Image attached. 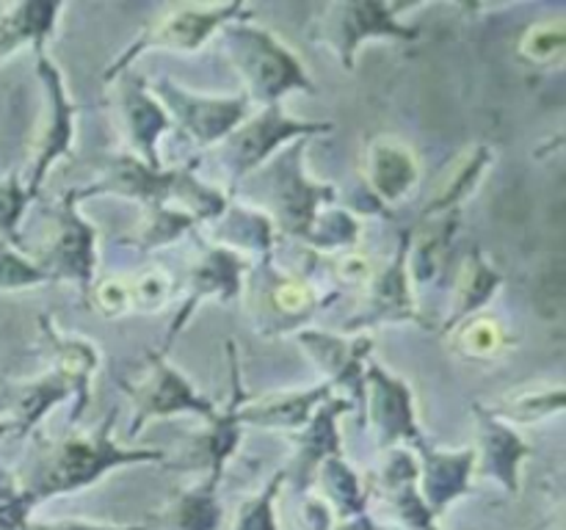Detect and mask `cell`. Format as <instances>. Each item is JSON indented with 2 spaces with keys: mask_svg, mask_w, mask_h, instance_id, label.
I'll return each mask as SVG.
<instances>
[{
  "mask_svg": "<svg viewBox=\"0 0 566 530\" xmlns=\"http://www.w3.org/2000/svg\"><path fill=\"white\" fill-rule=\"evenodd\" d=\"M116 425V409L105 417L92 434H70L59 442H44L39 447L36 462L31 469L17 478L22 480L33 500L42 506L50 497L72 495V491L88 489L114 473L116 467H127V464H155V462H169L164 451L155 447H125L111 436Z\"/></svg>",
  "mask_w": 566,
  "mask_h": 530,
  "instance_id": "cell-1",
  "label": "cell"
},
{
  "mask_svg": "<svg viewBox=\"0 0 566 530\" xmlns=\"http://www.w3.org/2000/svg\"><path fill=\"white\" fill-rule=\"evenodd\" d=\"M99 193H116V197L133 199V202L142 204L144 213L158 208H180L191 213L199 224L216 221L230 204L227 193L199 180L193 166L149 169L144 160H138L130 152L105 158L99 180H94L86 188H75L77 202L88 197H99Z\"/></svg>",
  "mask_w": 566,
  "mask_h": 530,
  "instance_id": "cell-2",
  "label": "cell"
},
{
  "mask_svg": "<svg viewBox=\"0 0 566 530\" xmlns=\"http://www.w3.org/2000/svg\"><path fill=\"white\" fill-rule=\"evenodd\" d=\"M304 149L307 138L282 147L269 163L247 177L241 188L249 197L260 199L263 208L258 210L274 221L280 237H298V241L307 237L321 210L337 199V188L332 182H315L304 174Z\"/></svg>",
  "mask_w": 566,
  "mask_h": 530,
  "instance_id": "cell-3",
  "label": "cell"
},
{
  "mask_svg": "<svg viewBox=\"0 0 566 530\" xmlns=\"http://www.w3.org/2000/svg\"><path fill=\"white\" fill-rule=\"evenodd\" d=\"M221 33L232 64L247 83L249 103L269 108L280 105L293 92L315 94V81L296 50L287 47L269 28L254 25L252 17L230 22L221 28Z\"/></svg>",
  "mask_w": 566,
  "mask_h": 530,
  "instance_id": "cell-4",
  "label": "cell"
},
{
  "mask_svg": "<svg viewBox=\"0 0 566 530\" xmlns=\"http://www.w3.org/2000/svg\"><path fill=\"white\" fill-rule=\"evenodd\" d=\"M252 9L241 0L235 3H208V6H175L160 20H155L147 31L138 33L103 72L105 83H114L122 72H130V64L149 50H180L197 53L213 33L235 20H249Z\"/></svg>",
  "mask_w": 566,
  "mask_h": 530,
  "instance_id": "cell-5",
  "label": "cell"
},
{
  "mask_svg": "<svg viewBox=\"0 0 566 530\" xmlns=\"http://www.w3.org/2000/svg\"><path fill=\"white\" fill-rule=\"evenodd\" d=\"M335 130L332 121H310V119H293L287 116L280 105H269L260 108L258 116H247L224 141L219 144V163L224 177L230 180L232 193L241 188L247 177L263 163H269L282 147L302 138L318 136V132Z\"/></svg>",
  "mask_w": 566,
  "mask_h": 530,
  "instance_id": "cell-6",
  "label": "cell"
},
{
  "mask_svg": "<svg viewBox=\"0 0 566 530\" xmlns=\"http://www.w3.org/2000/svg\"><path fill=\"white\" fill-rule=\"evenodd\" d=\"M407 6L376 3V0H359V3H329L321 9V17L310 28V39L321 47H329L352 72L357 64V53L368 39H390V42H418L420 28L407 25L401 11Z\"/></svg>",
  "mask_w": 566,
  "mask_h": 530,
  "instance_id": "cell-7",
  "label": "cell"
},
{
  "mask_svg": "<svg viewBox=\"0 0 566 530\" xmlns=\"http://www.w3.org/2000/svg\"><path fill=\"white\" fill-rule=\"evenodd\" d=\"M97 241L99 230L77 210V197L72 188L59 199L48 241L33 259L48 271L50 282H75L83 290V298H88L97 274Z\"/></svg>",
  "mask_w": 566,
  "mask_h": 530,
  "instance_id": "cell-8",
  "label": "cell"
},
{
  "mask_svg": "<svg viewBox=\"0 0 566 530\" xmlns=\"http://www.w3.org/2000/svg\"><path fill=\"white\" fill-rule=\"evenodd\" d=\"M33 53H36V72L39 81H42L44 86V99H48V114H44V125L36 138V147H33L31 171H28L25 177V188L31 202L42 193L50 169H53L61 158L70 155L72 144H75L77 110H81V105H77L75 99L70 97V92H66L64 75H61V70L55 66V61L50 59L48 47H36Z\"/></svg>",
  "mask_w": 566,
  "mask_h": 530,
  "instance_id": "cell-9",
  "label": "cell"
},
{
  "mask_svg": "<svg viewBox=\"0 0 566 530\" xmlns=\"http://www.w3.org/2000/svg\"><path fill=\"white\" fill-rule=\"evenodd\" d=\"M227 362H230V398H227V406L219 409L213 417L208 420L205 431L193 434L188 439L186 453H182L177 462H169L171 469H180V473H197L202 469L205 475H219L224 478L227 464L235 456L238 445H241V406L249 398L247 386H243L241 375V359H238V346L232 340H227Z\"/></svg>",
  "mask_w": 566,
  "mask_h": 530,
  "instance_id": "cell-10",
  "label": "cell"
},
{
  "mask_svg": "<svg viewBox=\"0 0 566 530\" xmlns=\"http://www.w3.org/2000/svg\"><path fill=\"white\" fill-rule=\"evenodd\" d=\"M153 94L169 114L171 125L180 127L199 147H219L249 116L247 94H238V97H202V94L186 92L169 77H158L153 83Z\"/></svg>",
  "mask_w": 566,
  "mask_h": 530,
  "instance_id": "cell-11",
  "label": "cell"
},
{
  "mask_svg": "<svg viewBox=\"0 0 566 530\" xmlns=\"http://www.w3.org/2000/svg\"><path fill=\"white\" fill-rule=\"evenodd\" d=\"M149 370L142 375V381L130 384V381H122L127 395L136 403V412H133L130 423V436H138V431L155 417H171V414H197V417L210 420L219 406H216L210 398L199 395L193 390L191 381L180 373L177 368H171L164 359V353L153 351L147 357Z\"/></svg>",
  "mask_w": 566,
  "mask_h": 530,
  "instance_id": "cell-12",
  "label": "cell"
},
{
  "mask_svg": "<svg viewBox=\"0 0 566 530\" xmlns=\"http://www.w3.org/2000/svg\"><path fill=\"white\" fill-rule=\"evenodd\" d=\"M407 252L409 230H401L398 232L396 257L370 276L368 298H365L363 309L352 320H346V331L368 335V329L381 324H415L431 329V324L420 315L418 301H415V285L412 276H409Z\"/></svg>",
  "mask_w": 566,
  "mask_h": 530,
  "instance_id": "cell-13",
  "label": "cell"
},
{
  "mask_svg": "<svg viewBox=\"0 0 566 530\" xmlns=\"http://www.w3.org/2000/svg\"><path fill=\"white\" fill-rule=\"evenodd\" d=\"M363 420L374 425V434L385 451L390 447H412L426 439L418 423L415 392L398 375L387 373L376 359H368L365 370V409Z\"/></svg>",
  "mask_w": 566,
  "mask_h": 530,
  "instance_id": "cell-14",
  "label": "cell"
},
{
  "mask_svg": "<svg viewBox=\"0 0 566 530\" xmlns=\"http://www.w3.org/2000/svg\"><path fill=\"white\" fill-rule=\"evenodd\" d=\"M254 293H258V324L263 335L304 329V324L326 304L307 279L276 268L274 254L260 259L254 271Z\"/></svg>",
  "mask_w": 566,
  "mask_h": 530,
  "instance_id": "cell-15",
  "label": "cell"
},
{
  "mask_svg": "<svg viewBox=\"0 0 566 530\" xmlns=\"http://www.w3.org/2000/svg\"><path fill=\"white\" fill-rule=\"evenodd\" d=\"M249 259L243 254L232 252V248L219 246V243H208L202 248V257L191 265L188 271V279H186V301L180 304L177 309L175 320L169 326V335H166L164 342V351L166 348L175 346L177 337L182 335L186 324L191 320V315L197 312V307L208 298H216V301H232V298L241 293L243 287V276L249 274Z\"/></svg>",
  "mask_w": 566,
  "mask_h": 530,
  "instance_id": "cell-16",
  "label": "cell"
},
{
  "mask_svg": "<svg viewBox=\"0 0 566 530\" xmlns=\"http://www.w3.org/2000/svg\"><path fill=\"white\" fill-rule=\"evenodd\" d=\"M296 342L313 357V362L329 375V384L346 390L354 412L363 420L365 409V370H368L374 337L370 335H335L321 329H298Z\"/></svg>",
  "mask_w": 566,
  "mask_h": 530,
  "instance_id": "cell-17",
  "label": "cell"
},
{
  "mask_svg": "<svg viewBox=\"0 0 566 530\" xmlns=\"http://www.w3.org/2000/svg\"><path fill=\"white\" fill-rule=\"evenodd\" d=\"M116 99H119L122 127L130 141V155L149 166V169H164L160 160V138L171 130V119L153 94V88L144 83V77L133 72H122L116 77Z\"/></svg>",
  "mask_w": 566,
  "mask_h": 530,
  "instance_id": "cell-18",
  "label": "cell"
},
{
  "mask_svg": "<svg viewBox=\"0 0 566 530\" xmlns=\"http://www.w3.org/2000/svg\"><path fill=\"white\" fill-rule=\"evenodd\" d=\"M415 453H418V489L429 511L437 519L448 511L457 500L468 497L473 491V475H475V447H464V451H440L431 447L429 442H415Z\"/></svg>",
  "mask_w": 566,
  "mask_h": 530,
  "instance_id": "cell-19",
  "label": "cell"
},
{
  "mask_svg": "<svg viewBox=\"0 0 566 530\" xmlns=\"http://www.w3.org/2000/svg\"><path fill=\"white\" fill-rule=\"evenodd\" d=\"M479 445H475V473L495 478L509 495L520 491V467L531 456V445L497 417L484 403H473Z\"/></svg>",
  "mask_w": 566,
  "mask_h": 530,
  "instance_id": "cell-20",
  "label": "cell"
},
{
  "mask_svg": "<svg viewBox=\"0 0 566 530\" xmlns=\"http://www.w3.org/2000/svg\"><path fill=\"white\" fill-rule=\"evenodd\" d=\"M352 401L348 398H326L310 423L293 436V462L285 469V478H293V486L298 491L313 489L315 473L321 464L329 456L343 453L340 442V414L352 412Z\"/></svg>",
  "mask_w": 566,
  "mask_h": 530,
  "instance_id": "cell-21",
  "label": "cell"
},
{
  "mask_svg": "<svg viewBox=\"0 0 566 530\" xmlns=\"http://www.w3.org/2000/svg\"><path fill=\"white\" fill-rule=\"evenodd\" d=\"M365 186H368L374 210H387L403 202L420 182V160L409 144L398 138H376L365 152L363 163Z\"/></svg>",
  "mask_w": 566,
  "mask_h": 530,
  "instance_id": "cell-22",
  "label": "cell"
},
{
  "mask_svg": "<svg viewBox=\"0 0 566 530\" xmlns=\"http://www.w3.org/2000/svg\"><path fill=\"white\" fill-rule=\"evenodd\" d=\"M418 456L412 447H390L379 475H376V491L392 508L398 528L403 530H437V517L429 511L418 489Z\"/></svg>",
  "mask_w": 566,
  "mask_h": 530,
  "instance_id": "cell-23",
  "label": "cell"
},
{
  "mask_svg": "<svg viewBox=\"0 0 566 530\" xmlns=\"http://www.w3.org/2000/svg\"><path fill=\"white\" fill-rule=\"evenodd\" d=\"M39 326H42L44 342H48L50 357H53V368L70 381L72 392H75L72 395L70 423H77L86 414L88 403H92V384L94 373L99 370V351L86 337H70L61 329H55L50 315H42Z\"/></svg>",
  "mask_w": 566,
  "mask_h": 530,
  "instance_id": "cell-24",
  "label": "cell"
},
{
  "mask_svg": "<svg viewBox=\"0 0 566 530\" xmlns=\"http://www.w3.org/2000/svg\"><path fill=\"white\" fill-rule=\"evenodd\" d=\"M219 475H205L197 486L177 491L160 511H153L144 522L147 530H221L224 508H221Z\"/></svg>",
  "mask_w": 566,
  "mask_h": 530,
  "instance_id": "cell-25",
  "label": "cell"
},
{
  "mask_svg": "<svg viewBox=\"0 0 566 530\" xmlns=\"http://www.w3.org/2000/svg\"><path fill=\"white\" fill-rule=\"evenodd\" d=\"M335 386L329 381L315 384L310 390H291V392H271L263 398H247L241 406V423L258 425V428L271 431H302L315 414V409L332 398Z\"/></svg>",
  "mask_w": 566,
  "mask_h": 530,
  "instance_id": "cell-26",
  "label": "cell"
},
{
  "mask_svg": "<svg viewBox=\"0 0 566 530\" xmlns=\"http://www.w3.org/2000/svg\"><path fill=\"white\" fill-rule=\"evenodd\" d=\"M459 226H462V210H451V213L420 219L418 230L409 232L407 265L415 287H426L431 279H437Z\"/></svg>",
  "mask_w": 566,
  "mask_h": 530,
  "instance_id": "cell-27",
  "label": "cell"
},
{
  "mask_svg": "<svg viewBox=\"0 0 566 530\" xmlns=\"http://www.w3.org/2000/svg\"><path fill=\"white\" fill-rule=\"evenodd\" d=\"M61 11V3H0V64L25 44L48 47Z\"/></svg>",
  "mask_w": 566,
  "mask_h": 530,
  "instance_id": "cell-28",
  "label": "cell"
},
{
  "mask_svg": "<svg viewBox=\"0 0 566 530\" xmlns=\"http://www.w3.org/2000/svg\"><path fill=\"white\" fill-rule=\"evenodd\" d=\"M503 285V271L495 268L490 257H486L481 248H470L464 254L462 265H459L457 274V293H453V304L448 318L442 320V335H451L462 320L473 318L481 312L486 301L497 293V287Z\"/></svg>",
  "mask_w": 566,
  "mask_h": 530,
  "instance_id": "cell-29",
  "label": "cell"
},
{
  "mask_svg": "<svg viewBox=\"0 0 566 530\" xmlns=\"http://www.w3.org/2000/svg\"><path fill=\"white\" fill-rule=\"evenodd\" d=\"M315 480L321 484V495L326 497V502L335 508L337 522H340L343 530L368 517L370 489L365 486L363 475L352 467L346 453L326 458L318 473H315Z\"/></svg>",
  "mask_w": 566,
  "mask_h": 530,
  "instance_id": "cell-30",
  "label": "cell"
},
{
  "mask_svg": "<svg viewBox=\"0 0 566 530\" xmlns=\"http://www.w3.org/2000/svg\"><path fill=\"white\" fill-rule=\"evenodd\" d=\"M216 221L219 226L213 230V243L219 246L232 248L238 254L252 252L260 259L274 254L280 232L263 210L249 208V204H227V210Z\"/></svg>",
  "mask_w": 566,
  "mask_h": 530,
  "instance_id": "cell-31",
  "label": "cell"
},
{
  "mask_svg": "<svg viewBox=\"0 0 566 530\" xmlns=\"http://www.w3.org/2000/svg\"><path fill=\"white\" fill-rule=\"evenodd\" d=\"M492 158H495V155H492V149L486 147V144H473V147L464 149V152L453 160L451 169L442 174L440 186L431 193L429 204L423 208L420 219H431V215L462 210V204L473 197L481 177H484L486 169L492 166Z\"/></svg>",
  "mask_w": 566,
  "mask_h": 530,
  "instance_id": "cell-32",
  "label": "cell"
},
{
  "mask_svg": "<svg viewBox=\"0 0 566 530\" xmlns=\"http://www.w3.org/2000/svg\"><path fill=\"white\" fill-rule=\"evenodd\" d=\"M72 384L59 373V370H50L42 379L31 381V384L20 386L14 398V406H11V423H14V436H28L31 431H36V425L42 423L44 414L55 406V403L72 398Z\"/></svg>",
  "mask_w": 566,
  "mask_h": 530,
  "instance_id": "cell-33",
  "label": "cell"
},
{
  "mask_svg": "<svg viewBox=\"0 0 566 530\" xmlns=\"http://www.w3.org/2000/svg\"><path fill=\"white\" fill-rule=\"evenodd\" d=\"M451 335L457 351L468 359H497L512 348L509 331L490 315H473V318L462 320Z\"/></svg>",
  "mask_w": 566,
  "mask_h": 530,
  "instance_id": "cell-34",
  "label": "cell"
},
{
  "mask_svg": "<svg viewBox=\"0 0 566 530\" xmlns=\"http://www.w3.org/2000/svg\"><path fill=\"white\" fill-rule=\"evenodd\" d=\"M566 392L562 384L556 386H539V390H523L512 392L503 398L497 406H490L501 420H512V423H539V420L558 414L564 409Z\"/></svg>",
  "mask_w": 566,
  "mask_h": 530,
  "instance_id": "cell-35",
  "label": "cell"
},
{
  "mask_svg": "<svg viewBox=\"0 0 566 530\" xmlns=\"http://www.w3.org/2000/svg\"><path fill=\"white\" fill-rule=\"evenodd\" d=\"M197 224L199 221L180 208L147 210L144 213V224L130 235V246L142 248V252H155V248L166 246V243L180 241Z\"/></svg>",
  "mask_w": 566,
  "mask_h": 530,
  "instance_id": "cell-36",
  "label": "cell"
},
{
  "mask_svg": "<svg viewBox=\"0 0 566 530\" xmlns=\"http://www.w3.org/2000/svg\"><path fill=\"white\" fill-rule=\"evenodd\" d=\"M359 235H363V224H359L357 215L346 213V210H321L318 219L310 226L304 243L313 246L315 252H343V248L357 246Z\"/></svg>",
  "mask_w": 566,
  "mask_h": 530,
  "instance_id": "cell-37",
  "label": "cell"
},
{
  "mask_svg": "<svg viewBox=\"0 0 566 530\" xmlns=\"http://www.w3.org/2000/svg\"><path fill=\"white\" fill-rule=\"evenodd\" d=\"M285 469L271 475L269 484L249 495L247 500L238 506L235 522L232 530H280V513H276V497H280L282 486H285Z\"/></svg>",
  "mask_w": 566,
  "mask_h": 530,
  "instance_id": "cell-38",
  "label": "cell"
},
{
  "mask_svg": "<svg viewBox=\"0 0 566 530\" xmlns=\"http://www.w3.org/2000/svg\"><path fill=\"white\" fill-rule=\"evenodd\" d=\"M566 53V31L558 20L534 22L520 39V55L531 64H558Z\"/></svg>",
  "mask_w": 566,
  "mask_h": 530,
  "instance_id": "cell-39",
  "label": "cell"
},
{
  "mask_svg": "<svg viewBox=\"0 0 566 530\" xmlns=\"http://www.w3.org/2000/svg\"><path fill=\"white\" fill-rule=\"evenodd\" d=\"M36 506L39 502L22 486V480L9 469H0V530H28Z\"/></svg>",
  "mask_w": 566,
  "mask_h": 530,
  "instance_id": "cell-40",
  "label": "cell"
},
{
  "mask_svg": "<svg viewBox=\"0 0 566 530\" xmlns=\"http://www.w3.org/2000/svg\"><path fill=\"white\" fill-rule=\"evenodd\" d=\"M31 197H28L25 180L20 174H9L0 180V241L6 246L20 248V224L25 215Z\"/></svg>",
  "mask_w": 566,
  "mask_h": 530,
  "instance_id": "cell-41",
  "label": "cell"
},
{
  "mask_svg": "<svg viewBox=\"0 0 566 530\" xmlns=\"http://www.w3.org/2000/svg\"><path fill=\"white\" fill-rule=\"evenodd\" d=\"M50 282L48 271L28 257L22 248L3 246L0 248V290H25V287H36Z\"/></svg>",
  "mask_w": 566,
  "mask_h": 530,
  "instance_id": "cell-42",
  "label": "cell"
},
{
  "mask_svg": "<svg viewBox=\"0 0 566 530\" xmlns=\"http://www.w3.org/2000/svg\"><path fill=\"white\" fill-rule=\"evenodd\" d=\"M86 304L97 309L105 318H116V315L133 309V290L127 279H103L99 285H92Z\"/></svg>",
  "mask_w": 566,
  "mask_h": 530,
  "instance_id": "cell-43",
  "label": "cell"
},
{
  "mask_svg": "<svg viewBox=\"0 0 566 530\" xmlns=\"http://www.w3.org/2000/svg\"><path fill=\"white\" fill-rule=\"evenodd\" d=\"M133 290V307L142 309H158L164 307L166 298L171 296V279L160 271H147L138 279L130 282Z\"/></svg>",
  "mask_w": 566,
  "mask_h": 530,
  "instance_id": "cell-44",
  "label": "cell"
},
{
  "mask_svg": "<svg viewBox=\"0 0 566 530\" xmlns=\"http://www.w3.org/2000/svg\"><path fill=\"white\" fill-rule=\"evenodd\" d=\"M298 519L307 530H337L340 522H337L335 508L326 502V497L321 491H302V508H298Z\"/></svg>",
  "mask_w": 566,
  "mask_h": 530,
  "instance_id": "cell-45",
  "label": "cell"
},
{
  "mask_svg": "<svg viewBox=\"0 0 566 530\" xmlns=\"http://www.w3.org/2000/svg\"><path fill=\"white\" fill-rule=\"evenodd\" d=\"M335 271L343 282H352V285H368L370 276L376 274L374 263L357 252L343 254V257L335 263Z\"/></svg>",
  "mask_w": 566,
  "mask_h": 530,
  "instance_id": "cell-46",
  "label": "cell"
},
{
  "mask_svg": "<svg viewBox=\"0 0 566 530\" xmlns=\"http://www.w3.org/2000/svg\"><path fill=\"white\" fill-rule=\"evenodd\" d=\"M28 530H147L144 524H105L88 519H59V522H39L33 519Z\"/></svg>",
  "mask_w": 566,
  "mask_h": 530,
  "instance_id": "cell-47",
  "label": "cell"
},
{
  "mask_svg": "<svg viewBox=\"0 0 566 530\" xmlns=\"http://www.w3.org/2000/svg\"><path fill=\"white\" fill-rule=\"evenodd\" d=\"M346 530H403V528H385V524H376L374 519H370V517H365L363 522L352 524V528H346Z\"/></svg>",
  "mask_w": 566,
  "mask_h": 530,
  "instance_id": "cell-48",
  "label": "cell"
},
{
  "mask_svg": "<svg viewBox=\"0 0 566 530\" xmlns=\"http://www.w3.org/2000/svg\"><path fill=\"white\" fill-rule=\"evenodd\" d=\"M9 434H14V423H11V420H0V442Z\"/></svg>",
  "mask_w": 566,
  "mask_h": 530,
  "instance_id": "cell-49",
  "label": "cell"
},
{
  "mask_svg": "<svg viewBox=\"0 0 566 530\" xmlns=\"http://www.w3.org/2000/svg\"><path fill=\"white\" fill-rule=\"evenodd\" d=\"M3 246H6V243H3V241H0V248H3Z\"/></svg>",
  "mask_w": 566,
  "mask_h": 530,
  "instance_id": "cell-50",
  "label": "cell"
}]
</instances>
